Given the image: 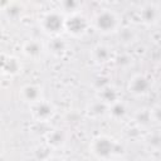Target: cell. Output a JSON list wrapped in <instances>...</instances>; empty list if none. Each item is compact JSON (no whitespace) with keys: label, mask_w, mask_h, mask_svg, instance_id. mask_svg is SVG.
Segmentation results:
<instances>
[{"label":"cell","mask_w":161,"mask_h":161,"mask_svg":"<svg viewBox=\"0 0 161 161\" xmlns=\"http://www.w3.org/2000/svg\"><path fill=\"white\" fill-rule=\"evenodd\" d=\"M98 157H108L113 152V146L108 138H99L94 142V151Z\"/></svg>","instance_id":"6da1fadb"},{"label":"cell","mask_w":161,"mask_h":161,"mask_svg":"<svg viewBox=\"0 0 161 161\" xmlns=\"http://www.w3.org/2000/svg\"><path fill=\"white\" fill-rule=\"evenodd\" d=\"M97 24H98V28L99 29H103V30H109L113 28V25L116 24V18L109 14V13H104L102 15L98 16L97 19Z\"/></svg>","instance_id":"7a4b0ae2"}]
</instances>
